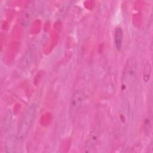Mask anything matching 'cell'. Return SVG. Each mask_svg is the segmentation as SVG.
I'll return each mask as SVG.
<instances>
[{
    "label": "cell",
    "mask_w": 153,
    "mask_h": 153,
    "mask_svg": "<svg viewBox=\"0 0 153 153\" xmlns=\"http://www.w3.org/2000/svg\"><path fill=\"white\" fill-rule=\"evenodd\" d=\"M151 74V65L149 60H147L144 65L143 71V81L145 82H148L149 81Z\"/></svg>",
    "instance_id": "ba28073f"
},
{
    "label": "cell",
    "mask_w": 153,
    "mask_h": 153,
    "mask_svg": "<svg viewBox=\"0 0 153 153\" xmlns=\"http://www.w3.org/2000/svg\"><path fill=\"white\" fill-rule=\"evenodd\" d=\"M114 38L115 48L117 50H120L122 47L123 41V31L121 27H117L115 28Z\"/></svg>",
    "instance_id": "5b68a950"
},
{
    "label": "cell",
    "mask_w": 153,
    "mask_h": 153,
    "mask_svg": "<svg viewBox=\"0 0 153 153\" xmlns=\"http://www.w3.org/2000/svg\"><path fill=\"white\" fill-rule=\"evenodd\" d=\"M37 109V105H31L24 114L17 129V139L19 140H24L28 134V133L32 126Z\"/></svg>",
    "instance_id": "6da1fadb"
},
{
    "label": "cell",
    "mask_w": 153,
    "mask_h": 153,
    "mask_svg": "<svg viewBox=\"0 0 153 153\" xmlns=\"http://www.w3.org/2000/svg\"><path fill=\"white\" fill-rule=\"evenodd\" d=\"M12 120V113L10 110H8L4 116L2 121L1 132L2 134H5L9 129Z\"/></svg>",
    "instance_id": "8992f818"
},
{
    "label": "cell",
    "mask_w": 153,
    "mask_h": 153,
    "mask_svg": "<svg viewBox=\"0 0 153 153\" xmlns=\"http://www.w3.org/2000/svg\"><path fill=\"white\" fill-rule=\"evenodd\" d=\"M33 52L31 50H28L27 52L24 55L20 62V67L23 69H25L30 66L32 63V58H33Z\"/></svg>",
    "instance_id": "52a82bcc"
},
{
    "label": "cell",
    "mask_w": 153,
    "mask_h": 153,
    "mask_svg": "<svg viewBox=\"0 0 153 153\" xmlns=\"http://www.w3.org/2000/svg\"><path fill=\"white\" fill-rule=\"evenodd\" d=\"M14 143H15V142L11 137H10L9 139H8L7 140L5 146V148L7 149H8V152H13V151L12 149L14 148Z\"/></svg>",
    "instance_id": "9c48e42d"
},
{
    "label": "cell",
    "mask_w": 153,
    "mask_h": 153,
    "mask_svg": "<svg viewBox=\"0 0 153 153\" xmlns=\"http://www.w3.org/2000/svg\"><path fill=\"white\" fill-rule=\"evenodd\" d=\"M124 81L125 84H128L132 81L136 75V63L133 60L127 62L124 72Z\"/></svg>",
    "instance_id": "3957f363"
},
{
    "label": "cell",
    "mask_w": 153,
    "mask_h": 153,
    "mask_svg": "<svg viewBox=\"0 0 153 153\" xmlns=\"http://www.w3.org/2000/svg\"><path fill=\"white\" fill-rule=\"evenodd\" d=\"M85 99V94L81 90H76L72 94L69 104V116L74 120L81 108Z\"/></svg>",
    "instance_id": "7a4b0ae2"
},
{
    "label": "cell",
    "mask_w": 153,
    "mask_h": 153,
    "mask_svg": "<svg viewBox=\"0 0 153 153\" xmlns=\"http://www.w3.org/2000/svg\"><path fill=\"white\" fill-rule=\"evenodd\" d=\"M97 135L95 131H91L85 140L84 146V152H90L93 151L96 146Z\"/></svg>",
    "instance_id": "277c9868"
}]
</instances>
